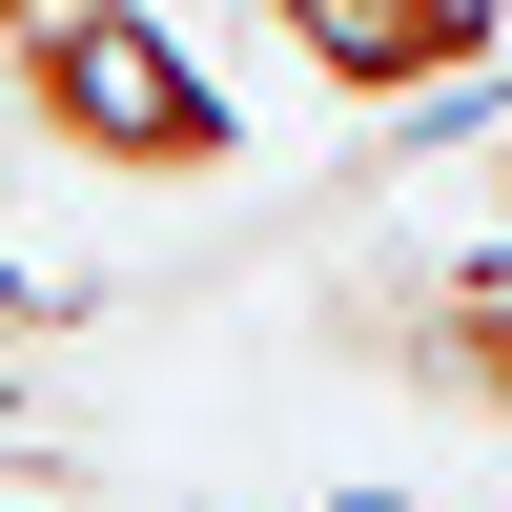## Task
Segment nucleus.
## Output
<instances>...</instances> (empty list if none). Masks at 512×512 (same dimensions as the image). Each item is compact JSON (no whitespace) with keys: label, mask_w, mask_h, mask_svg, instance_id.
I'll list each match as a JSON object with an SVG mask.
<instances>
[{"label":"nucleus","mask_w":512,"mask_h":512,"mask_svg":"<svg viewBox=\"0 0 512 512\" xmlns=\"http://www.w3.org/2000/svg\"><path fill=\"white\" fill-rule=\"evenodd\" d=\"M0 103H21L62 164H103V185H226L246 164L226 82L164 41V0H62V21H21L0 41Z\"/></svg>","instance_id":"nucleus-1"},{"label":"nucleus","mask_w":512,"mask_h":512,"mask_svg":"<svg viewBox=\"0 0 512 512\" xmlns=\"http://www.w3.org/2000/svg\"><path fill=\"white\" fill-rule=\"evenodd\" d=\"M267 41L328 103H451V82L512 62V0H267Z\"/></svg>","instance_id":"nucleus-2"},{"label":"nucleus","mask_w":512,"mask_h":512,"mask_svg":"<svg viewBox=\"0 0 512 512\" xmlns=\"http://www.w3.org/2000/svg\"><path fill=\"white\" fill-rule=\"evenodd\" d=\"M390 369H410V390H431L472 451H512V267H451V287H410Z\"/></svg>","instance_id":"nucleus-3"},{"label":"nucleus","mask_w":512,"mask_h":512,"mask_svg":"<svg viewBox=\"0 0 512 512\" xmlns=\"http://www.w3.org/2000/svg\"><path fill=\"white\" fill-rule=\"evenodd\" d=\"M21 21H62V0H0V41H21Z\"/></svg>","instance_id":"nucleus-4"},{"label":"nucleus","mask_w":512,"mask_h":512,"mask_svg":"<svg viewBox=\"0 0 512 512\" xmlns=\"http://www.w3.org/2000/svg\"><path fill=\"white\" fill-rule=\"evenodd\" d=\"M492 205H512V123H492Z\"/></svg>","instance_id":"nucleus-5"}]
</instances>
